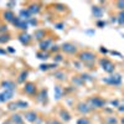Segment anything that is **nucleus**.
<instances>
[{
  "label": "nucleus",
  "mask_w": 124,
  "mask_h": 124,
  "mask_svg": "<svg viewBox=\"0 0 124 124\" xmlns=\"http://www.w3.org/2000/svg\"><path fill=\"white\" fill-rule=\"evenodd\" d=\"M82 79H87V81H91V77L88 76V75H82V77H81Z\"/></svg>",
  "instance_id": "nucleus-44"
},
{
  "label": "nucleus",
  "mask_w": 124,
  "mask_h": 124,
  "mask_svg": "<svg viewBox=\"0 0 124 124\" xmlns=\"http://www.w3.org/2000/svg\"><path fill=\"white\" fill-rule=\"evenodd\" d=\"M88 103H89V107H92V108H102L103 106H104V102H103L101 98H98V97L89 98Z\"/></svg>",
  "instance_id": "nucleus-2"
},
{
  "label": "nucleus",
  "mask_w": 124,
  "mask_h": 124,
  "mask_svg": "<svg viewBox=\"0 0 124 124\" xmlns=\"http://www.w3.org/2000/svg\"><path fill=\"white\" fill-rule=\"evenodd\" d=\"M119 23H120V24H124V13H122V14L119 15Z\"/></svg>",
  "instance_id": "nucleus-40"
},
{
  "label": "nucleus",
  "mask_w": 124,
  "mask_h": 124,
  "mask_svg": "<svg viewBox=\"0 0 124 124\" xmlns=\"http://www.w3.org/2000/svg\"><path fill=\"white\" fill-rule=\"evenodd\" d=\"M15 5H16L15 1H9V3L6 4V6L9 8V10H10V9H13V6H15Z\"/></svg>",
  "instance_id": "nucleus-38"
},
{
  "label": "nucleus",
  "mask_w": 124,
  "mask_h": 124,
  "mask_svg": "<svg viewBox=\"0 0 124 124\" xmlns=\"http://www.w3.org/2000/svg\"><path fill=\"white\" fill-rule=\"evenodd\" d=\"M27 10L30 11L31 15H35V14H39V11L41 10V6H40V4H35V3H32V4H30V5H29Z\"/></svg>",
  "instance_id": "nucleus-10"
},
{
  "label": "nucleus",
  "mask_w": 124,
  "mask_h": 124,
  "mask_svg": "<svg viewBox=\"0 0 124 124\" xmlns=\"http://www.w3.org/2000/svg\"><path fill=\"white\" fill-rule=\"evenodd\" d=\"M31 15L30 14V11L27 9H23V10H20V14H19V17L23 20V21H29V20L31 19Z\"/></svg>",
  "instance_id": "nucleus-8"
},
{
  "label": "nucleus",
  "mask_w": 124,
  "mask_h": 124,
  "mask_svg": "<svg viewBox=\"0 0 124 124\" xmlns=\"http://www.w3.org/2000/svg\"><path fill=\"white\" fill-rule=\"evenodd\" d=\"M120 76L119 75H114V76H110L109 78L106 79V82H108V83H112V85H120Z\"/></svg>",
  "instance_id": "nucleus-12"
},
{
  "label": "nucleus",
  "mask_w": 124,
  "mask_h": 124,
  "mask_svg": "<svg viewBox=\"0 0 124 124\" xmlns=\"http://www.w3.org/2000/svg\"><path fill=\"white\" fill-rule=\"evenodd\" d=\"M27 23H29V25H34V26H35V25H37V20L34 19V17H31Z\"/></svg>",
  "instance_id": "nucleus-33"
},
{
  "label": "nucleus",
  "mask_w": 124,
  "mask_h": 124,
  "mask_svg": "<svg viewBox=\"0 0 124 124\" xmlns=\"http://www.w3.org/2000/svg\"><path fill=\"white\" fill-rule=\"evenodd\" d=\"M3 17H4L5 21H8V23H13V21H14V19H15L16 16L14 15V13L11 11V10H5V11L3 13Z\"/></svg>",
  "instance_id": "nucleus-7"
},
{
  "label": "nucleus",
  "mask_w": 124,
  "mask_h": 124,
  "mask_svg": "<svg viewBox=\"0 0 124 124\" xmlns=\"http://www.w3.org/2000/svg\"><path fill=\"white\" fill-rule=\"evenodd\" d=\"M60 116H61V118L63 119L65 122H68V120L71 119V116H70V113H68V112H66V110H61Z\"/></svg>",
  "instance_id": "nucleus-22"
},
{
  "label": "nucleus",
  "mask_w": 124,
  "mask_h": 124,
  "mask_svg": "<svg viewBox=\"0 0 124 124\" xmlns=\"http://www.w3.org/2000/svg\"><path fill=\"white\" fill-rule=\"evenodd\" d=\"M31 40H32V37H31L29 34H26V32H24V34H21V35L19 36V41L23 45H29L31 42Z\"/></svg>",
  "instance_id": "nucleus-9"
},
{
  "label": "nucleus",
  "mask_w": 124,
  "mask_h": 124,
  "mask_svg": "<svg viewBox=\"0 0 124 124\" xmlns=\"http://www.w3.org/2000/svg\"><path fill=\"white\" fill-rule=\"evenodd\" d=\"M16 108H17L16 102H15V103H10V104H9V110H14V109H16Z\"/></svg>",
  "instance_id": "nucleus-34"
},
{
  "label": "nucleus",
  "mask_w": 124,
  "mask_h": 124,
  "mask_svg": "<svg viewBox=\"0 0 124 124\" xmlns=\"http://www.w3.org/2000/svg\"><path fill=\"white\" fill-rule=\"evenodd\" d=\"M72 81H73V83H77L78 86H81V85H82V81H81L78 77H75V78L72 79Z\"/></svg>",
  "instance_id": "nucleus-37"
},
{
  "label": "nucleus",
  "mask_w": 124,
  "mask_h": 124,
  "mask_svg": "<svg viewBox=\"0 0 124 124\" xmlns=\"http://www.w3.org/2000/svg\"><path fill=\"white\" fill-rule=\"evenodd\" d=\"M101 65H102V67H103V70H104L106 72H108V73H112V72H114V65L110 61H108V60H102L101 61Z\"/></svg>",
  "instance_id": "nucleus-4"
},
{
  "label": "nucleus",
  "mask_w": 124,
  "mask_h": 124,
  "mask_svg": "<svg viewBox=\"0 0 124 124\" xmlns=\"http://www.w3.org/2000/svg\"><path fill=\"white\" fill-rule=\"evenodd\" d=\"M79 60L85 62H93L96 60V55L89 52V51H83V52L79 54Z\"/></svg>",
  "instance_id": "nucleus-1"
},
{
  "label": "nucleus",
  "mask_w": 124,
  "mask_h": 124,
  "mask_svg": "<svg viewBox=\"0 0 124 124\" xmlns=\"http://www.w3.org/2000/svg\"><path fill=\"white\" fill-rule=\"evenodd\" d=\"M51 46V39H46V40H42L40 42V48L42 50V51H46V50H48Z\"/></svg>",
  "instance_id": "nucleus-15"
},
{
  "label": "nucleus",
  "mask_w": 124,
  "mask_h": 124,
  "mask_svg": "<svg viewBox=\"0 0 124 124\" xmlns=\"http://www.w3.org/2000/svg\"><path fill=\"white\" fill-rule=\"evenodd\" d=\"M58 50H60V46H57V45H52V46H51V51H52V52H57Z\"/></svg>",
  "instance_id": "nucleus-36"
},
{
  "label": "nucleus",
  "mask_w": 124,
  "mask_h": 124,
  "mask_svg": "<svg viewBox=\"0 0 124 124\" xmlns=\"http://www.w3.org/2000/svg\"><path fill=\"white\" fill-rule=\"evenodd\" d=\"M14 92L13 91H5L3 93H0V102H8L13 98Z\"/></svg>",
  "instance_id": "nucleus-6"
},
{
  "label": "nucleus",
  "mask_w": 124,
  "mask_h": 124,
  "mask_svg": "<svg viewBox=\"0 0 124 124\" xmlns=\"http://www.w3.org/2000/svg\"><path fill=\"white\" fill-rule=\"evenodd\" d=\"M117 5H118V8H119V9H124V1H118V3H117Z\"/></svg>",
  "instance_id": "nucleus-41"
},
{
  "label": "nucleus",
  "mask_w": 124,
  "mask_h": 124,
  "mask_svg": "<svg viewBox=\"0 0 124 124\" xmlns=\"http://www.w3.org/2000/svg\"><path fill=\"white\" fill-rule=\"evenodd\" d=\"M25 119L30 123H34L37 119V114L35 112H27V113H25Z\"/></svg>",
  "instance_id": "nucleus-14"
},
{
  "label": "nucleus",
  "mask_w": 124,
  "mask_h": 124,
  "mask_svg": "<svg viewBox=\"0 0 124 124\" xmlns=\"http://www.w3.org/2000/svg\"><path fill=\"white\" fill-rule=\"evenodd\" d=\"M24 92L27 93V94H35V93H36V86H35V83H32V82H27V83H25Z\"/></svg>",
  "instance_id": "nucleus-5"
},
{
  "label": "nucleus",
  "mask_w": 124,
  "mask_h": 124,
  "mask_svg": "<svg viewBox=\"0 0 124 124\" xmlns=\"http://www.w3.org/2000/svg\"><path fill=\"white\" fill-rule=\"evenodd\" d=\"M109 123H114V124H116L117 120H116V119H113V118H110V119H109Z\"/></svg>",
  "instance_id": "nucleus-47"
},
{
  "label": "nucleus",
  "mask_w": 124,
  "mask_h": 124,
  "mask_svg": "<svg viewBox=\"0 0 124 124\" xmlns=\"http://www.w3.org/2000/svg\"><path fill=\"white\" fill-rule=\"evenodd\" d=\"M55 8L58 10V11H65V9H66V6H65V5L58 4V3H56V4H55Z\"/></svg>",
  "instance_id": "nucleus-28"
},
{
  "label": "nucleus",
  "mask_w": 124,
  "mask_h": 124,
  "mask_svg": "<svg viewBox=\"0 0 124 124\" xmlns=\"http://www.w3.org/2000/svg\"><path fill=\"white\" fill-rule=\"evenodd\" d=\"M62 60V55H60V54H57V55H55V57H54V61H55V63H57V62H61Z\"/></svg>",
  "instance_id": "nucleus-31"
},
{
  "label": "nucleus",
  "mask_w": 124,
  "mask_h": 124,
  "mask_svg": "<svg viewBox=\"0 0 124 124\" xmlns=\"http://www.w3.org/2000/svg\"><path fill=\"white\" fill-rule=\"evenodd\" d=\"M20 24H21V19H20V17H15L14 21H13V25H14L15 27H19Z\"/></svg>",
  "instance_id": "nucleus-29"
},
{
  "label": "nucleus",
  "mask_w": 124,
  "mask_h": 124,
  "mask_svg": "<svg viewBox=\"0 0 124 124\" xmlns=\"http://www.w3.org/2000/svg\"><path fill=\"white\" fill-rule=\"evenodd\" d=\"M77 124H89V120L87 119V118H79L78 119V122H77Z\"/></svg>",
  "instance_id": "nucleus-30"
},
{
  "label": "nucleus",
  "mask_w": 124,
  "mask_h": 124,
  "mask_svg": "<svg viewBox=\"0 0 124 124\" xmlns=\"http://www.w3.org/2000/svg\"><path fill=\"white\" fill-rule=\"evenodd\" d=\"M1 87H3L5 91H13V92H14V89H15V83H14V82H11V81H4L3 83H1Z\"/></svg>",
  "instance_id": "nucleus-13"
},
{
  "label": "nucleus",
  "mask_w": 124,
  "mask_h": 124,
  "mask_svg": "<svg viewBox=\"0 0 124 124\" xmlns=\"http://www.w3.org/2000/svg\"><path fill=\"white\" fill-rule=\"evenodd\" d=\"M3 124H11V123H10V122H5V123H3Z\"/></svg>",
  "instance_id": "nucleus-49"
},
{
  "label": "nucleus",
  "mask_w": 124,
  "mask_h": 124,
  "mask_svg": "<svg viewBox=\"0 0 124 124\" xmlns=\"http://www.w3.org/2000/svg\"><path fill=\"white\" fill-rule=\"evenodd\" d=\"M6 31H8V26L6 25H0V32H1V35L5 32L6 34Z\"/></svg>",
  "instance_id": "nucleus-32"
},
{
  "label": "nucleus",
  "mask_w": 124,
  "mask_h": 124,
  "mask_svg": "<svg viewBox=\"0 0 124 124\" xmlns=\"http://www.w3.org/2000/svg\"><path fill=\"white\" fill-rule=\"evenodd\" d=\"M57 67V63H51V65H48V68L50 70H55Z\"/></svg>",
  "instance_id": "nucleus-43"
},
{
  "label": "nucleus",
  "mask_w": 124,
  "mask_h": 124,
  "mask_svg": "<svg viewBox=\"0 0 124 124\" xmlns=\"http://www.w3.org/2000/svg\"><path fill=\"white\" fill-rule=\"evenodd\" d=\"M40 70H41V71H47V70H50V68H48V65H44V63H42V65H40Z\"/></svg>",
  "instance_id": "nucleus-39"
},
{
  "label": "nucleus",
  "mask_w": 124,
  "mask_h": 124,
  "mask_svg": "<svg viewBox=\"0 0 124 124\" xmlns=\"http://www.w3.org/2000/svg\"><path fill=\"white\" fill-rule=\"evenodd\" d=\"M55 78H57V79H61V81H63L66 77H65V73H63V72L58 71V72H55Z\"/></svg>",
  "instance_id": "nucleus-24"
},
{
  "label": "nucleus",
  "mask_w": 124,
  "mask_h": 124,
  "mask_svg": "<svg viewBox=\"0 0 124 124\" xmlns=\"http://www.w3.org/2000/svg\"><path fill=\"white\" fill-rule=\"evenodd\" d=\"M61 50L63 51V52H66V54H71V55L77 52V47H76L75 45L70 44V42H65V44H62Z\"/></svg>",
  "instance_id": "nucleus-3"
},
{
  "label": "nucleus",
  "mask_w": 124,
  "mask_h": 124,
  "mask_svg": "<svg viewBox=\"0 0 124 124\" xmlns=\"http://www.w3.org/2000/svg\"><path fill=\"white\" fill-rule=\"evenodd\" d=\"M55 27H56V29H58V30H63V27H65V24H63V23H58V24H55Z\"/></svg>",
  "instance_id": "nucleus-35"
},
{
  "label": "nucleus",
  "mask_w": 124,
  "mask_h": 124,
  "mask_svg": "<svg viewBox=\"0 0 124 124\" xmlns=\"http://www.w3.org/2000/svg\"><path fill=\"white\" fill-rule=\"evenodd\" d=\"M46 96H47V91L46 89H42V91H41V93H40V96H39V101L44 102V98L46 101Z\"/></svg>",
  "instance_id": "nucleus-25"
},
{
  "label": "nucleus",
  "mask_w": 124,
  "mask_h": 124,
  "mask_svg": "<svg viewBox=\"0 0 124 124\" xmlns=\"http://www.w3.org/2000/svg\"><path fill=\"white\" fill-rule=\"evenodd\" d=\"M8 51H9L10 54H15V48L11 47V46H9V47H8Z\"/></svg>",
  "instance_id": "nucleus-42"
},
{
  "label": "nucleus",
  "mask_w": 124,
  "mask_h": 124,
  "mask_svg": "<svg viewBox=\"0 0 124 124\" xmlns=\"http://www.w3.org/2000/svg\"><path fill=\"white\" fill-rule=\"evenodd\" d=\"M45 36H46V31H45V30H36L35 32H34V37H35V40L40 41V42L45 39Z\"/></svg>",
  "instance_id": "nucleus-11"
},
{
  "label": "nucleus",
  "mask_w": 124,
  "mask_h": 124,
  "mask_svg": "<svg viewBox=\"0 0 124 124\" xmlns=\"http://www.w3.org/2000/svg\"><path fill=\"white\" fill-rule=\"evenodd\" d=\"M97 25H98V26H104V25H106V23H102V21H99Z\"/></svg>",
  "instance_id": "nucleus-46"
},
{
  "label": "nucleus",
  "mask_w": 124,
  "mask_h": 124,
  "mask_svg": "<svg viewBox=\"0 0 124 124\" xmlns=\"http://www.w3.org/2000/svg\"><path fill=\"white\" fill-rule=\"evenodd\" d=\"M62 97V88L61 86H55V98L60 99Z\"/></svg>",
  "instance_id": "nucleus-21"
},
{
  "label": "nucleus",
  "mask_w": 124,
  "mask_h": 124,
  "mask_svg": "<svg viewBox=\"0 0 124 124\" xmlns=\"http://www.w3.org/2000/svg\"><path fill=\"white\" fill-rule=\"evenodd\" d=\"M51 124H60L57 120H54V122H51Z\"/></svg>",
  "instance_id": "nucleus-48"
},
{
  "label": "nucleus",
  "mask_w": 124,
  "mask_h": 124,
  "mask_svg": "<svg viewBox=\"0 0 124 124\" xmlns=\"http://www.w3.org/2000/svg\"><path fill=\"white\" fill-rule=\"evenodd\" d=\"M36 55H37V57L41 58V60H47V58H48V55H47L46 52H37Z\"/></svg>",
  "instance_id": "nucleus-27"
},
{
  "label": "nucleus",
  "mask_w": 124,
  "mask_h": 124,
  "mask_svg": "<svg viewBox=\"0 0 124 124\" xmlns=\"http://www.w3.org/2000/svg\"><path fill=\"white\" fill-rule=\"evenodd\" d=\"M19 29H21L23 31H26L29 29V23L27 21H23V20H21V24H20Z\"/></svg>",
  "instance_id": "nucleus-26"
},
{
  "label": "nucleus",
  "mask_w": 124,
  "mask_h": 124,
  "mask_svg": "<svg viewBox=\"0 0 124 124\" xmlns=\"http://www.w3.org/2000/svg\"><path fill=\"white\" fill-rule=\"evenodd\" d=\"M11 122H13L14 124H23V123H24L23 117L20 116V114H13V117H11Z\"/></svg>",
  "instance_id": "nucleus-17"
},
{
  "label": "nucleus",
  "mask_w": 124,
  "mask_h": 124,
  "mask_svg": "<svg viewBox=\"0 0 124 124\" xmlns=\"http://www.w3.org/2000/svg\"><path fill=\"white\" fill-rule=\"evenodd\" d=\"M5 54H6V51L3 50V48H0V55H5Z\"/></svg>",
  "instance_id": "nucleus-45"
},
{
  "label": "nucleus",
  "mask_w": 124,
  "mask_h": 124,
  "mask_svg": "<svg viewBox=\"0 0 124 124\" xmlns=\"http://www.w3.org/2000/svg\"><path fill=\"white\" fill-rule=\"evenodd\" d=\"M92 11H93V14H94V16L101 17V16H102V13H103V10H102V8H99V6H93Z\"/></svg>",
  "instance_id": "nucleus-19"
},
{
  "label": "nucleus",
  "mask_w": 124,
  "mask_h": 124,
  "mask_svg": "<svg viewBox=\"0 0 124 124\" xmlns=\"http://www.w3.org/2000/svg\"><path fill=\"white\" fill-rule=\"evenodd\" d=\"M10 41V35L9 34H3V35H0V45H3V44H6Z\"/></svg>",
  "instance_id": "nucleus-20"
},
{
  "label": "nucleus",
  "mask_w": 124,
  "mask_h": 124,
  "mask_svg": "<svg viewBox=\"0 0 124 124\" xmlns=\"http://www.w3.org/2000/svg\"><path fill=\"white\" fill-rule=\"evenodd\" d=\"M27 75H29V72H27V71H23L21 73H20L19 78H17V82H19V83H24L25 79L27 78Z\"/></svg>",
  "instance_id": "nucleus-18"
},
{
  "label": "nucleus",
  "mask_w": 124,
  "mask_h": 124,
  "mask_svg": "<svg viewBox=\"0 0 124 124\" xmlns=\"http://www.w3.org/2000/svg\"><path fill=\"white\" fill-rule=\"evenodd\" d=\"M16 104H17V108H21V109H25V108L29 107V104L26 102H24V101H17Z\"/></svg>",
  "instance_id": "nucleus-23"
},
{
  "label": "nucleus",
  "mask_w": 124,
  "mask_h": 124,
  "mask_svg": "<svg viewBox=\"0 0 124 124\" xmlns=\"http://www.w3.org/2000/svg\"><path fill=\"white\" fill-rule=\"evenodd\" d=\"M78 110L82 113V114H86V113L89 112V106L86 104V103H79L78 104Z\"/></svg>",
  "instance_id": "nucleus-16"
}]
</instances>
